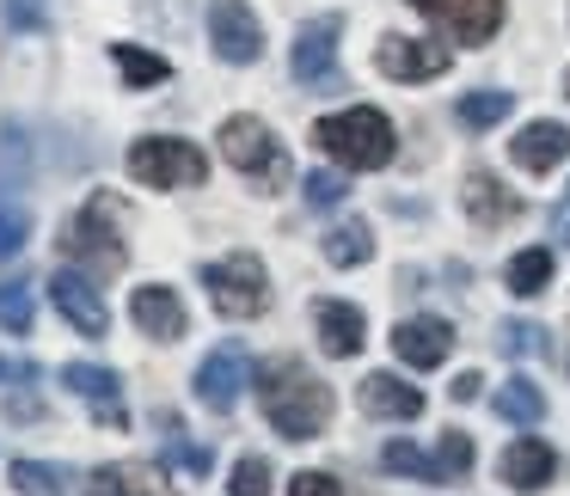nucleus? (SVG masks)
Instances as JSON below:
<instances>
[{
    "instance_id": "32",
    "label": "nucleus",
    "mask_w": 570,
    "mask_h": 496,
    "mask_svg": "<svg viewBox=\"0 0 570 496\" xmlns=\"http://www.w3.org/2000/svg\"><path fill=\"white\" fill-rule=\"evenodd\" d=\"M381 466H386V472H405V478H423V484H435V459H430V454H417L411 442H393V447L381 454Z\"/></svg>"
},
{
    "instance_id": "30",
    "label": "nucleus",
    "mask_w": 570,
    "mask_h": 496,
    "mask_svg": "<svg viewBox=\"0 0 570 496\" xmlns=\"http://www.w3.org/2000/svg\"><path fill=\"white\" fill-rule=\"evenodd\" d=\"M31 319H38V307H31V288H26V282H7V288H0V325H7L13 337H26Z\"/></svg>"
},
{
    "instance_id": "15",
    "label": "nucleus",
    "mask_w": 570,
    "mask_h": 496,
    "mask_svg": "<svg viewBox=\"0 0 570 496\" xmlns=\"http://www.w3.org/2000/svg\"><path fill=\"white\" fill-rule=\"evenodd\" d=\"M129 319L141 325V331L154 337V344H178L185 337V300L173 295V288H160V282H148V288H136L129 295Z\"/></svg>"
},
{
    "instance_id": "26",
    "label": "nucleus",
    "mask_w": 570,
    "mask_h": 496,
    "mask_svg": "<svg viewBox=\"0 0 570 496\" xmlns=\"http://www.w3.org/2000/svg\"><path fill=\"white\" fill-rule=\"evenodd\" d=\"M472 472V435L448 429L442 447H435V484H460Z\"/></svg>"
},
{
    "instance_id": "1",
    "label": "nucleus",
    "mask_w": 570,
    "mask_h": 496,
    "mask_svg": "<svg viewBox=\"0 0 570 496\" xmlns=\"http://www.w3.org/2000/svg\"><path fill=\"white\" fill-rule=\"evenodd\" d=\"M258 405H264V417H271V429L283 435V442H313V435H325V423H332V386L313 380L307 361L276 356L258 368Z\"/></svg>"
},
{
    "instance_id": "11",
    "label": "nucleus",
    "mask_w": 570,
    "mask_h": 496,
    "mask_svg": "<svg viewBox=\"0 0 570 496\" xmlns=\"http://www.w3.org/2000/svg\"><path fill=\"white\" fill-rule=\"evenodd\" d=\"M50 300H56V313H62V319L75 325L80 337H105V325H111V313H105V300H99V288H92V276L75 270V264L50 276Z\"/></svg>"
},
{
    "instance_id": "33",
    "label": "nucleus",
    "mask_w": 570,
    "mask_h": 496,
    "mask_svg": "<svg viewBox=\"0 0 570 496\" xmlns=\"http://www.w3.org/2000/svg\"><path fill=\"white\" fill-rule=\"evenodd\" d=\"M31 234V215L19 209L13 197H0V258H19V246H26Z\"/></svg>"
},
{
    "instance_id": "7",
    "label": "nucleus",
    "mask_w": 570,
    "mask_h": 496,
    "mask_svg": "<svg viewBox=\"0 0 570 496\" xmlns=\"http://www.w3.org/2000/svg\"><path fill=\"white\" fill-rule=\"evenodd\" d=\"M405 7L442 26V38L454 43H491L503 31V0H405Z\"/></svg>"
},
{
    "instance_id": "4",
    "label": "nucleus",
    "mask_w": 570,
    "mask_h": 496,
    "mask_svg": "<svg viewBox=\"0 0 570 496\" xmlns=\"http://www.w3.org/2000/svg\"><path fill=\"white\" fill-rule=\"evenodd\" d=\"M203 288H209L222 319H258L271 307V276L252 251H227V258L203 264Z\"/></svg>"
},
{
    "instance_id": "13",
    "label": "nucleus",
    "mask_w": 570,
    "mask_h": 496,
    "mask_svg": "<svg viewBox=\"0 0 570 496\" xmlns=\"http://www.w3.org/2000/svg\"><path fill=\"white\" fill-rule=\"evenodd\" d=\"M448 43H417V38H381V50H374V68H381L386 80H435L448 75Z\"/></svg>"
},
{
    "instance_id": "38",
    "label": "nucleus",
    "mask_w": 570,
    "mask_h": 496,
    "mask_svg": "<svg viewBox=\"0 0 570 496\" xmlns=\"http://www.w3.org/2000/svg\"><path fill=\"white\" fill-rule=\"evenodd\" d=\"M552 239H558V246H570V202H558V209H552Z\"/></svg>"
},
{
    "instance_id": "34",
    "label": "nucleus",
    "mask_w": 570,
    "mask_h": 496,
    "mask_svg": "<svg viewBox=\"0 0 570 496\" xmlns=\"http://www.w3.org/2000/svg\"><path fill=\"white\" fill-rule=\"evenodd\" d=\"M227 490H234V496H271V466H264L258 454H246L234 466V478H227Z\"/></svg>"
},
{
    "instance_id": "8",
    "label": "nucleus",
    "mask_w": 570,
    "mask_h": 496,
    "mask_svg": "<svg viewBox=\"0 0 570 496\" xmlns=\"http://www.w3.org/2000/svg\"><path fill=\"white\" fill-rule=\"evenodd\" d=\"M337 31H344V19H337V13L307 19V26L295 31V50H288V62H295V80H301V87H337Z\"/></svg>"
},
{
    "instance_id": "16",
    "label": "nucleus",
    "mask_w": 570,
    "mask_h": 496,
    "mask_svg": "<svg viewBox=\"0 0 570 496\" xmlns=\"http://www.w3.org/2000/svg\"><path fill=\"white\" fill-rule=\"evenodd\" d=\"M87 496H178V490L148 459H111V466H99L87 478Z\"/></svg>"
},
{
    "instance_id": "36",
    "label": "nucleus",
    "mask_w": 570,
    "mask_h": 496,
    "mask_svg": "<svg viewBox=\"0 0 570 496\" xmlns=\"http://www.w3.org/2000/svg\"><path fill=\"white\" fill-rule=\"evenodd\" d=\"M288 496H344V484H337L332 472H295Z\"/></svg>"
},
{
    "instance_id": "42",
    "label": "nucleus",
    "mask_w": 570,
    "mask_h": 496,
    "mask_svg": "<svg viewBox=\"0 0 570 496\" xmlns=\"http://www.w3.org/2000/svg\"><path fill=\"white\" fill-rule=\"evenodd\" d=\"M564 368H570V356H564Z\"/></svg>"
},
{
    "instance_id": "14",
    "label": "nucleus",
    "mask_w": 570,
    "mask_h": 496,
    "mask_svg": "<svg viewBox=\"0 0 570 496\" xmlns=\"http://www.w3.org/2000/svg\"><path fill=\"white\" fill-rule=\"evenodd\" d=\"M393 349L405 368H442L448 356H454V325L435 319V313H423V319H405L393 331Z\"/></svg>"
},
{
    "instance_id": "31",
    "label": "nucleus",
    "mask_w": 570,
    "mask_h": 496,
    "mask_svg": "<svg viewBox=\"0 0 570 496\" xmlns=\"http://www.w3.org/2000/svg\"><path fill=\"white\" fill-rule=\"evenodd\" d=\"M301 190H307V209H337V202L350 197V185H344V172H307L301 178Z\"/></svg>"
},
{
    "instance_id": "10",
    "label": "nucleus",
    "mask_w": 570,
    "mask_h": 496,
    "mask_svg": "<svg viewBox=\"0 0 570 496\" xmlns=\"http://www.w3.org/2000/svg\"><path fill=\"white\" fill-rule=\"evenodd\" d=\"M246 380H252L246 344H222V349H215V356L197 368V398L215 410V417H227V410L239 405V393H246Z\"/></svg>"
},
{
    "instance_id": "12",
    "label": "nucleus",
    "mask_w": 570,
    "mask_h": 496,
    "mask_svg": "<svg viewBox=\"0 0 570 496\" xmlns=\"http://www.w3.org/2000/svg\"><path fill=\"white\" fill-rule=\"evenodd\" d=\"M62 386L87 398L92 417H99L105 429H124V423H129V410H124V380H117L111 368H99V361H68V368H62Z\"/></svg>"
},
{
    "instance_id": "25",
    "label": "nucleus",
    "mask_w": 570,
    "mask_h": 496,
    "mask_svg": "<svg viewBox=\"0 0 570 496\" xmlns=\"http://www.w3.org/2000/svg\"><path fill=\"white\" fill-rule=\"evenodd\" d=\"M515 111V92H497V87H484V92H466V99L454 105V117L466 129H491V123H503V117Z\"/></svg>"
},
{
    "instance_id": "40",
    "label": "nucleus",
    "mask_w": 570,
    "mask_h": 496,
    "mask_svg": "<svg viewBox=\"0 0 570 496\" xmlns=\"http://www.w3.org/2000/svg\"><path fill=\"white\" fill-rule=\"evenodd\" d=\"M7 374H19V380H38V368H31V361H7V356H0V380H7Z\"/></svg>"
},
{
    "instance_id": "21",
    "label": "nucleus",
    "mask_w": 570,
    "mask_h": 496,
    "mask_svg": "<svg viewBox=\"0 0 570 496\" xmlns=\"http://www.w3.org/2000/svg\"><path fill=\"white\" fill-rule=\"evenodd\" d=\"M552 472H558V454L546 442H533V435H521L503 454V484H515V490H546Z\"/></svg>"
},
{
    "instance_id": "27",
    "label": "nucleus",
    "mask_w": 570,
    "mask_h": 496,
    "mask_svg": "<svg viewBox=\"0 0 570 496\" xmlns=\"http://www.w3.org/2000/svg\"><path fill=\"white\" fill-rule=\"evenodd\" d=\"M117 68H124V80L129 87H160L166 75H173V68L160 62V56H148V50H136V43H117Z\"/></svg>"
},
{
    "instance_id": "9",
    "label": "nucleus",
    "mask_w": 570,
    "mask_h": 496,
    "mask_svg": "<svg viewBox=\"0 0 570 496\" xmlns=\"http://www.w3.org/2000/svg\"><path fill=\"white\" fill-rule=\"evenodd\" d=\"M209 43H215V56L234 62V68L258 62V56H264V31H258V19H252L246 0H209Z\"/></svg>"
},
{
    "instance_id": "22",
    "label": "nucleus",
    "mask_w": 570,
    "mask_h": 496,
    "mask_svg": "<svg viewBox=\"0 0 570 496\" xmlns=\"http://www.w3.org/2000/svg\"><path fill=\"white\" fill-rule=\"evenodd\" d=\"M374 258V234L368 221H337L332 234H325V264L332 270H356V264Z\"/></svg>"
},
{
    "instance_id": "28",
    "label": "nucleus",
    "mask_w": 570,
    "mask_h": 496,
    "mask_svg": "<svg viewBox=\"0 0 570 496\" xmlns=\"http://www.w3.org/2000/svg\"><path fill=\"white\" fill-rule=\"evenodd\" d=\"M497 349H503L509 361L540 356V349H546V331H540V325H521V319H503V325H497Z\"/></svg>"
},
{
    "instance_id": "19",
    "label": "nucleus",
    "mask_w": 570,
    "mask_h": 496,
    "mask_svg": "<svg viewBox=\"0 0 570 496\" xmlns=\"http://www.w3.org/2000/svg\"><path fill=\"white\" fill-rule=\"evenodd\" d=\"M521 209H528V202H521V190H509L503 178H491V172H472L466 178V215L479 227H509Z\"/></svg>"
},
{
    "instance_id": "5",
    "label": "nucleus",
    "mask_w": 570,
    "mask_h": 496,
    "mask_svg": "<svg viewBox=\"0 0 570 496\" xmlns=\"http://www.w3.org/2000/svg\"><path fill=\"white\" fill-rule=\"evenodd\" d=\"M129 178L148 190H178V185H203L209 178V160H203L190 141H173V136H148L129 148Z\"/></svg>"
},
{
    "instance_id": "18",
    "label": "nucleus",
    "mask_w": 570,
    "mask_h": 496,
    "mask_svg": "<svg viewBox=\"0 0 570 496\" xmlns=\"http://www.w3.org/2000/svg\"><path fill=\"white\" fill-rule=\"evenodd\" d=\"M509 160H515L521 172H552V166L570 160V129L564 123H528L509 141Z\"/></svg>"
},
{
    "instance_id": "23",
    "label": "nucleus",
    "mask_w": 570,
    "mask_h": 496,
    "mask_svg": "<svg viewBox=\"0 0 570 496\" xmlns=\"http://www.w3.org/2000/svg\"><path fill=\"white\" fill-rule=\"evenodd\" d=\"M491 405H497V417H503V423H521V429H533V423L546 417L540 386H533V380H521V374H515V380H503V386H497V398H491Z\"/></svg>"
},
{
    "instance_id": "17",
    "label": "nucleus",
    "mask_w": 570,
    "mask_h": 496,
    "mask_svg": "<svg viewBox=\"0 0 570 496\" xmlns=\"http://www.w3.org/2000/svg\"><path fill=\"white\" fill-rule=\"evenodd\" d=\"M356 405L368 410V417H386V423H411L423 417V386L399 380V374H368L356 393Z\"/></svg>"
},
{
    "instance_id": "3",
    "label": "nucleus",
    "mask_w": 570,
    "mask_h": 496,
    "mask_svg": "<svg viewBox=\"0 0 570 496\" xmlns=\"http://www.w3.org/2000/svg\"><path fill=\"white\" fill-rule=\"evenodd\" d=\"M117 215H124V202H117L111 190H99V197H92L87 209L62 227L68 264H80L87 276H117V270H124L129 246H124V234H117Z\"/></svg>"
},
{
    "instance_id": "41",
    "label": "nucleus",
    "mask_w": 570,
    "mask_h": 496,
    "mask_svg": "<svg viewBox=\"0 0 570 496\" xmlns=\"http://www.w3.org/2000/svg\"><path fill=\"white\" fill-rule=\"evenodd\" d=\"M564 99H570V75H564Z\"/></svg>"
},
{
    "instance_id": "6",
    "label": "nucleus",
    "mask_w": 570,
    "mask_h": 496,
    "mask_svg": "<svg viewBox=\"0 0 570 496\" xmlns=\"http://www.w3.org/2000/svg\"><path fill=\"white\" fill-rule=\"evenodd\" d=\"M222 153H227V166H239V172H246L252 185H264V190H276L288 178L283 141H276L258 117H227L222 123Z\"/></svg>"
},
{
    "instance_id": "39",
    "label": "nucleus",
    "mask_w": 570,
    "mask_h": 496,
    "mask_svg": "<svg viewBox=\"0 0 570 496\" xmlns=\"http://www.w3.org/2000/svg\"><path fill=\"white\" fill-rule=\"evenodd\" d=\"M7 417H43L38 398H7Z\"/></svg>"
},
{
    "instance_id": "24",
    "label": "nucleus",
    "mask_w": 570,
    "mask_h": 496,
    "mask_svg": "<svg viewBox=\"0 0 570 496\" xmlns=\"http://www.w3.org/2000/svg\"><path fill=\"white\" fill-rule=\"evenodd\" d=\"M509 295H521V300H533V295H546V282H552V251H515L509 258Z\"/></svg>"
},
{
    "instance_id": "2",
    "label": "nucleus",
    "mask_w": 570,
    "mask_h": 496,
    "mask_svg": "<svg viewBox=\"0 0 570 496\" xmlns=\"http://www.w3.org/2000/svg\"><path fill=\"white\" fill-rule=\"evenodd\" d=\"M313 148H320L325 160H337L344 172H381V166H393L399 136H393V123H386L381 111L356 105V111L320 117V123H313Z\"/></svg>"
},
{
    "instance_id": "37",
    "label": "nucleus",
    "mask_w": 570,
    "mask_h": 496,
    "mask_svg": "<svg viewBox=\"0 0 570 496\" xmlns=\"http://www.w3.org/2000/svg\"><path fill=\"white\" fill-rule=\"evenodd\" d=\"M479 386H484L479 374H460V380L448 386V398H454V405H472V393H479Z\"/></svg>"
},
{
    "instance_id": "20",
    "label": "nucleus",
    "mask_w": 570,
    "mask_h": 496,
    "mask_svg": "<svg viewBox=\"0 0 570 496\" xmlns=\"http://www.w3.org/2000/svg\"><path fill=\"white\" fill-rule=\"evenodd\" d=\"M313 325H320V344L332 349V356H362L368 325H362V313L350 307V300H320V307H313Z\"/></svg>"
},
{
    "instance_id": "35",
    "label": "nucleus",
    "mask_w": 570,
    "mask_h": 496,
    "mask_svg": "<svg viewBox=\"0 0 570 496\" xmlns=\"http://www.w3.org/2000/svg\"><path fill=\"white\" fill-rule=\"evenodd\" d=\"M50 7L56 0H7V26L13 31H43L50 26Z\"/></svg>"
},
{
    "instance_id": "29",
    "label": "nucleus",
    "mask_w": 570,
    "mask_h": 496,
    "mask_svg": "<svg viewBox=\"0 0 570 496\" xmlns=\"http://www.w3.org/2000/svg\"><path fill=\"white\" fill-rule=\"evenodd\" d=\"M13 484L19 496H62V472L43 466V459H13Z\"/></svg>"
}]
</instances>
